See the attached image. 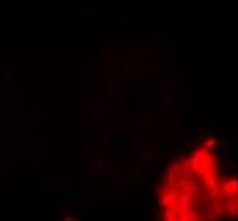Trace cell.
<instances>
[{"instance_id":"7c38bea8","label":"cell","mask_w":238,"mask_h":221,"mask_svg":"<svg viewBox=\"0 0 238 221\" xmlns=\"http://www.w3.org/2000/svg\"><path fill=\"white\" fill-rule=\"evenodd\" d=\"M117 87H119V83H109V94H117L119 92Z\"/></svg>"},{"instance_id":"9c48e42d","label":"cell","mask_w":238,"mask_h":221,"mask_svg":"<svg viewBox=\"0 0 238 221\" xmlns=\"http://www.w3.org/2000/svg\"><path fill=\"white\" fill-rule=\"evenodd\" d=\"M216 157H219V158H224V157H228V150H224V148H216Z\"/></svg>"},{"instance_id":"52a82bcc","label":"cell","mask_w":238,"mask_h":221,"mask_svg":"<svg viewBox=\"0 0 238 221\" xmlns=\"http://www.w3.org/2000/svg\"><path fill=\"white\" fill-rule=\"evenodd\" d=\"M214 143H216V139H213V138L204 139V141H203V148H206V150H208V148H213Z\"/></svg>"},{"instance_id":"5b68a950","label":"cell","mask_w":238,"mask_h":221,"mask_svg":"<svg viewBox=\"0 0 238 221\" xmlns=\"http://www.w3.org/2000/svg\"><path fill=\"white\" fill-rule=\"evenodd\" d=\"M177 218V213H174L172 209H165L163 211V220L165 221H175Z\"/></svg>"},{"instance_id":"7a4b0ae2","label":"cell","mask_w":238,"mask_h":221,"mask_svg":"<svg viewBox=\"0 0 238 221\" xmlns=\"http://www.w3.org/2000/svg\"><path fill=\"white\" fill-rule=\"evenodd\" d=\"M174 202H175V194H167L160 199V206L165 207V209H170L174 206Z\"/></svg>"},{"instance_id":"3957f363","label":"cell","mask_w":238,"mask_h":221,"mask_svg":"<svg viewBox=\"0 0 238 221\" xmlns=\"http://www.w3.org/2000/svg\"><path fill=\"white\" fill-rule=\"evenodd\" d=\"M204 157H206V148H199V150H197V152L194 153L192 163H194V165H196V163H199V162H201V160H203Z\"/></svg>"},{"instance_id":"30bf717a","label":"cell","mask_w":238,"mask_h":221,"mask_svg":"<svg viewBox=\"0 0 238 221\" xmlns=\"http://www.w3.org/2000/svg\"><path fill=\"white\" fill-rule=\"evenodd\" d=\"M214 197H216V194L214 192H211V194H208V196H206V202H208V204H209V206H213V204H214Z\"/></svg>"},{"instance_id":"8fae6325","label":"cell","mask_w":238,"mask_h":221,"mask_svg":"<svg viewBox=\"0 0 238 221\" xmlns=\"http://www.w3.org/2000/svg\"><path fill=\"white\" fill-rule=\"evenodd\" d=\"M226 213H228V214H237V216H238V206H235V204L228 206V207H226Z\"/></svg>"},{"instance_id":"277c9868","label":"cell","mask_w":238,"mask_h":221,"mask_svg":"<svg viewBox=\"0 0 238 221\" xmlns=\"http://www.w3.org/2000/svg\"><path fill=\"white\" fill-rule=\"evenodd\" d=\"M179 170H180V168H179V167H170L169 168V177H167V180H169V186H172V184H174V180H175V173L179 172Z\"/></svg>"},{"instance_id":"ffe728a7","label":"cell","mask_w":238,"mask_h":221,"mask_svg":"<svg viewBox=\"0 0 238 221\" xmlns=\"http://www.w3.org/2000/svg\"><path fill=\"white\" fill-rule=\"evenodd\" d=\"M141 158H143V160H148V158H150V153H148V152H145V153H143V157H141Z\"/></svg>"},{"instance_id":"2e32d148","label":"cell","mask_w":238,"mask_h":221,"mask_svg":"<svg viewBox=\"0 0 238 221\" xmlns=\"http://www.w3.org/2000/svg\"><path fill=\"white\" fill-rule=\"evenodd\" d=\"M204 221H218V218L214 214H208V216H204Z\"/></svg>"},{"instance_id":"d6986e66","label":"cell","mask_w":238,"mask_h":221,"mask_svg":"<svg viewBox=\"0 0 238 221\" xmlns=\"http://www.w3.org/2000/svg\"><path fill=\"white\" fill-rule=\"evenodd\" d=\"M85 221H99V218H97V216H90V218H87Z\"/></svg>"},{"instance_id":"8992f818","label":"cell","mask_w":238,"mask_h":221,"mask_svg":"<svg viewBox=\"0 0 238 221\" xmlns=\"http://www.w3.org/2000/svg\"><path fill=\"white\" fill-rule=\"evenodd\" d=\"M194 182H196V175H194L192 170H189V172H187V184H189L190 187H194V186H196Z\"/></svg>"},{"instance_id":"e0dca14e","label":"cell","mask_w":238,"mask_h":221,"mask_svg":"<svg viewBox=\"0 0 238 221\" xmlns=\"http://www.w3.org/2000/svg\"><path fill=\"white\" fill-rule=\"evenodd\" d=\"M221 172H223V175H228V173H230L231 170H230V167H228V165H224L223 168H221Z\"/></svg>"},{"instance_id":"ac0fdd59","label":"cell","mask_w":238,"mask_h":221,"mask_svg":"<svg viewBox=\"0 0 238 221\" xmlns=\"http://www.w3.org/2000/svg\"><path fill=\"white\" fill-rule=\"evenodd\" d=\"M187 216H189V221H196V218H197V213H189Z\"/></svg>"},{"instance_id":"9a60e30c","label":"cell","mask_w":238,"mask_h":221,"mask_svg":"<svg viewBox=\"0 0 238 221\" xmlns=\"http://www.w3.org/2000/svg\"><path fill=\"white\" fill-rule=\"evenodd\" d=\"M214 168H216V163H214V162H208V163H206V170H214Z\"/></svg>"},{"instance_id":"4fadbf2b","label":"cell","mask_w":238,"mask_h":221,"mask_svg":"<svg viewBox=\"0 0 238 221\" xmlns=\"http://www.w3.org/2000/svg\"><path fill=\"white\" fill-rule=\"evenodd\" d=\"M230 197H231V191H230V189H223V199L228 201Z\"/></svg>"},{"instance_id":"5bb4252c","label":"cell","mask_w":238,"mask_h":221,"mask_svg":"<svg viewBox=\"0 0 238 221\" xmlns=\"http://www.w3.org/2000/svg\"><path fill=\"white\" fill-rule=\"evenodd\" d=\"M230 187H233V189H238V179H233V180H230V182H226Z\"/></svg>"},{"instance_id":"6da1fadb","label":"cell","mask_w":238,"mask_h":221,"mask_svg":"<svg viewBox=\"0 0 238 221\" xmlns=\"http://www.w3.org/2000/svg\"><path fill=\"white\" fill-rule=\"evenodd\" d=\"M99 197L101 199H124L126 192L124 191H102L99 192Z\"/></svg>"},{"instance_id":"ba28073f","label":"cell","mask_w":238,"mask_h":221,"mask_svg":"<svg viewBox=\"0 0 238 221\" xmlns=\"http://www.w3.org/2000/svg\"><path fill=\"white\" fill-rule=\"evenodd\" d=\"M78 220V216L73 213H67V214H63V221H77Z\"/></svg>"}]
</instances>
